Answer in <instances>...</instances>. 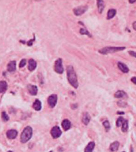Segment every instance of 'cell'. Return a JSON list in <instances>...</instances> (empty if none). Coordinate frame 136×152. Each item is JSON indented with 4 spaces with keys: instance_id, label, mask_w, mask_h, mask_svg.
Returning <instances> with one entry per match:
<instances>
[{
    "instance_id": "cell-1",
    "label": "cell",
    "mask_w": 136,
    "mask_h": 152,
    "mask_svg": "<svg viewBox=\"0 0 136 152\" xmlns=\"http://www.w3.org/2000/svg\"><path fill=\"white\" fill-rule=\"evenodd\" d=\"M67 72H68V79L70 85L75 87L76 89L78 87V82L76 72L72 66H68L67 67Z\"/></svg>"
},
{
    "instance_id": "cell-2",
    "label": "cell",
    "mask_w": 136,
    "mask_h": 152,
    "mask_svg": "<svg viewBox=\"0 0 136 152\" xmlns=\"http://www.w3.org/2000/svg\"><path fill=\"white\" fill-rule=\"evenodd\" d=\"M33 134V130L31 127L27 126L23 130L21 136V141L22 143H25L27 141H29Z\"/></svg>"
},
{
    "instance_id": "cell-3",
    "label": "cell",
    "mask_w": 136,
    "mask_h": 152,
    "mask_svg": "<svg viewBox=\"0 0 136 152\" xmlns=\"http://www.w3.org/2000/svg\"><path fill=\"white\" fill-rule=\"evenodd\" d=\"M125 49H126V48L125 47H104V48H103L102 49L99 50V53H101V54H103V55H108V54H109V53H115V52L123 51Z\"/></svg>"
},
{
    "instance_id": "cell-4",
    "label": "cell",
    "mask_w": 136,
    "mask_h": 152,
    "mask_svg": "<svg viewBox=\"0 0 136 152\" xmlns=\"http://www.w3.org/2000/svg\"><path fill=\"white\" fill-rule=\"evenodd\" d=\"M55 70L57 73L58 74H62L63 72V62L62 59L61 58H59L56 60L55 63Z\"/></svg>"
},
{
    "instance_id": "cell-5",
    "label": "cell",
    "mask_w": 136,
    "mask_h": 152,
    "mask_svg": "<svg viewBox=\"0 0 136 152\" xmlns=\"http://www.w3.org/2000/svg\"><path fill=\"white\" fill-rule=\"evenodd\" d=\"M51 133L52 136L54 139H57V138H59V137L61 136V134H62V132L60 130L59 127L55 126L52 128Z\"/></svg>"
},
{
    "instance_id": "cell-6",
    "label": "cell",
    "mask_w": 136,
    "mask_h": 152,
    "mask_svg": "<svg viewBox=\"0 0 136 152\" xmlns=\"http://www.w3.org/2000/svg\"><path fill=\"white\" fill-rule=\"evenodd\" d=\"M87 9H88V6H79V7H77L76 8L74 9V12L76 16H80L87 10Z\"/></svg>"
},
{
    "instance_id": "cell-7",
    "label": "cell",
    "mask_w": 136,
    "mask_h": 152,
    "mask_svg": "<svg viewBox=\"0 0 136 152\" xmlns=\"http://www.w3.org/2000/svg\"><path fill=\"white\" fill-rule=\"evenodd\" d=\"M57 96L55 94L51 95L48 98V105L51 106V108L55 107L57 104Z\"/></svg>"
},
{
    "instance_id": "cell-8",
    "label": "cell",
    "mask_w": 136,
    "mask_h": 152,
    "mask_svg": "<svg viewBox=\"0 0 136 152\" xmlns=\"http://www.w3.org/2000/svg\"><path fill=\"white\" fill-rule=\"evenodd\" d=\"M27 89L31 95L35 96L38 93V87L35 85H27Z\"/></svg>"
},
{
    "instance_id": "cell-9",
    "label": "cell",
    "mask_w": 136,
    "mask_h": 152,
    "mask_svg": "<svg viewBox=\"0 0 136 152\" xmlns=\"http://www.w3.org/2000/svg\"><path fill=\"white\" fill-rule=\"evenodd\" d=\"M18 132L15 130H10L6 132V136L9 139H14L17 136Z\"/></svg>"
},
{
    "instance_id": "cell-10",
    "label": "cell",
    "mask_w": 136,
    "mask_h": 152,
    "mask_svg": "<svg viewBox=\"0 0 136 152\" xmlns=\"http://www.w3.org/2000/svg\"><path fill=\"white\" fill-rule=\"evenodd\" d=\"M114 97L116 98H127L128 96L127 94L125 93L124 91L119 90V91H117L115 93Z\"/></svg>"
},
{
    "instance_id": "cell-11",
    "label": "cell",
    "mask_w": 136,
    "mask_h": 152,
    "mask_svg": "<svg viewBox=\"0 0 136 152\" xmlns=\"http://www.w3.org/2000/svg\"><path fill=\"white\" fill-rule=\"evenodd\" d=\"M16 70V61H11L8 64V71L10 72H14Z\"/></svg>"
},
{
    "instance_id": "cell-12",
    "label": "cell",
    "mask_w": 136,
    "mask_h": 152,
    "mask_svg": "<svg viewBox=\"0 0 136 152\" xmlns=\"http://www.w3.org/2000/svg\"><path fill=\"white\" fill-rule=\"evenodd\" d=\"M37 66V63L36 61L33 59H31L29 61V66H28V69L29 71H34V70L36 68Z\"/></svg>"
},
{
    "instance_id": "cell-13",
    "label": "cell",
    "mask_w": 136,
    "mask_h": 152,
    "mask_svg": "<svg viewBox=\"0 0 136 152\" xmlns=\"http://www.w3.org/2000/svg\"><path fill=\"white\" fill-rule=\"evenodd\" d=\"M118 67L124 73H128L129 71V70L127 66H126V64L122 63V62H119L118 63Z\"/></svg>"
},
{
    "instance_id": "cell-14",
    "label": "cell",
    "mask_w": 136,
    "mask_h": 152,
    "mask_svg": "<svg viewBox=\"0 0 136 152\" xmlns=\"http://www.w3.org/2000/svg\"><path fill=\"white\" fill-rule=\"evenodd\" d=\"M8 88V83L5 80L0 81V93L5 92Z\"/></svg>"
},
{
    "instance_id": "cell-15",
    "label": "cell",
    "mask_w": 136,
    "mask_h": 152,
    "mask_svg": "<svg viewBox=\"0 0 136 152\" xmlns=\"http://www.w3.org/2000/svg\"><path fill=\"white\" fill-rule=\"evenodd\" d=\"M62 127L64 129V130H68L71 128V122L68 119H64L62 122Z\"/></svg>"
},
{
    "instance_id": "cell-16",
    "label": "cell",
    "mask_w": 136,
    "mask_h": 152,
    "mask_svg": "<svg viewBox=\"0 0 136 152\" xmlns=\"http://www.w3.org/2000/svg\"><path fill=\"white\" fill-rule=\"evenodd\" d=\"M97 8H98V11L99 13H102L103 9L105 8L104 6V2L103 0H97Z\"/></svg>"
},
{
    "instance_id": "cell-17",
    "label": "cell",
    "mask_w": 136,
    "mask_h": 152,
    "mask_svg": "<svg viewBox=\"0 0 136 152\" xmlns=\"http://www.w3.org/2000/svg\"><path fill=\"white\" fill-rule=\"evenodd\" d=\"M90 120H91V117H90L89 113H85L84 115H83V117H82V122H83V123L85 125H86V126H87L89 124V123Z\"/></svg>"
},
{
    "instance_id": "cell-18",
    "label": "cell",
    "mask_w": 136,
    "mask_h": 152,
    "mask_svg": "<svg viewBox=\"0 0 136 152\" xmlns=\"http://www.w3.org/2000/svg\"><path fill=\"white\" fill-rule=\"evenodd\" d=\"M95 146V143L94 142H90L88 144V145L86 147L85 149V152H93L94 147Z\"/></svg>"
},
{
    "instance_id": "cell-19",
    "label": "cell",
    "mask_w": 136,
    "mask_h": 152,
    "mask_svg": "<svg viewBox=\"0 0 136 152\" xmlns=\"http://www.w3.org/2000/svg\"><path fill=\"white\" fill-rule=\"evenodd\" d=\"M33 108L35 110H40L42 109V104L41 102L39 100H36L34 102V104H33Z\"/></svg>"
},
{
    "instance_id": "cell-20",
    "label": "cell",
    "mask_w": 136,
    "mask_h": 152,
    "mask_svg": "<svg viewBox=\"0 0 136 152\" xmlns=\"http://www.w3.org/2000/svg\"><path fill=\"white\" fill-rule=\"evenodd\" d=\"M119 143L118 141H114L113 143H112L110 145V149L112 152H116L118 150V149L119 147Z\"/></svg>"
},
{
    "instance_id": "cell-21",
    "label": "cell",
    "mask_w": 136,
    "mask_h": 152,
    "mask_svg": "<svg viewBox=\"0 0 136 152\" xmlns=\"http://www.w3.org/2000/svg\"><path fill=\"white\" fill-rule=\"evenodd\" d=\"M116 10L115 9H110V10H109L108 12V17H107V18L108 19L112 18L116 15Z\"/></svg>"
},
{
    "instance_id": "cell-22",
    "label": "cell",
    "mask_w": 136,
    "mask_h": 152,
    "mask_svg": "<svg viewBox=\"0 0 136 152\" xmlns=\"http://www.w3.org/2000/svg\"><path fill=\"white\" fill-rule=\"evenodd\" d=\"M128 128H129V126H128V121L125 119L123 123V124H122V131L123 132H126L128 130Z\"/></svg>"
},
{
    "instance_id": "cell-23",
    "label": "cell",
    "mask_w": 136,
    "mask_h": 152,
    "mask_svg": "<svg viewBox=\"0 0 136 152\" xmlns=\"http://www.w3.org/2000/svg\"><path fill=\"white\" fill-rule=\"evenodd\" d=\"M80 33L82 35H87L89 37H91V35L90 34L89 32L86 30L85 28H81L80 31Z\"/></svg>"
},
{
    "instance_id": "cell-24",
    "label": "cell",
    "mask_w": 136,
    "mask_h": 152,
    "mask_svg": "<svg viewBox=\"0 0 136 152\" xmlns=\"http://www.w3.org/2000/svg\"><path fill=\"white\" fill-rule=\"evenodd\" d=\"M124 120H125V119H124V118L123 117H119L118 119H117V121H116V126L120 127V126H122Z\"/></svg>"
},
{
    "instance_id": "cell-25",
    "label": "cell",
    "mask_w": 136,
    "mask_h": 152,
    "mask_svg": "<svg viewBox=\"0 0 136 152\" xmlns=\"http://www.w3.org/2000/svg\"><path fill=\"white\" fill-rule=\"evenodd\" d=\"M103 125L104 128H106V131H108L110 129V123H109V122L108 120H106L105 122H103Z\"/></svg>"
},
{
    "instance_id": "cell-26",
    "label": "cell",
    "mask_w": 136,
    "mask_h": 152,
    "mask_svg": "<svg viewBox=\"0 0 136 152\" xmlns=\"http://www.w3.org/2000/svg\"><path fill=\"white\" fill-rule=\"evenodd\" d=\"M1 117H2L3 120H4V122H7V121H8L9 120L8 115H7V113H6V112H3V113H1Z\"/></svg>"
},
{
    "instance_id": "cell-27",
    "label": "cell",
    "mask_w": 136,
    "mask_h": 152,
    "mask_svg": "<svg viewBox=\"0 0 136 152\" xmlns=\"http://www.w3.org/2000/svg\"><path fill=\"white\" fill-rule=\"evenodd\" d=\"M117 104L120 107H123V108H125L127 106V104L124 101H119L117 102Z\"/></svg>"
},
{
    "instance_id": "cell-28",
    "label": "cell",
    "mask_w": 136,
    "mask_h": 152,
    "mask_svg": "<svg viewBox=\"0 0 136 152\" xmlns=\"http://www.w3.org/2000/svg\"><path fill=\"white\" fill-rule=\"evenodd\" d=\"M26 63H27V61H26L25 59H23L21 61V62H20V64H19V67L20 68H23L26 65Z\"/></svg>"
},
{
    "instance_id": "cell-29",
    "label": "cell",
    "mask_w": 136,
    "mask_h": 152,
    "mask_svg": "<svg viewBox=\"0 0 136 152\" xmlns=\"http://www.w3.org/2000/svg\"><path fill=\"white\" fill-rule=\"evenodd\" d=\"M129 55H131V56L134 57H136V52L133 51H129Z\"/></svg>"
},
{
    "instance_id": "cell-30",
    "label": "cell",
    "mask_w": 136,
    "mask_h": 152,
    "mask_svg": "<svg viewBox=\"0 0 136 152\" xmlns=\"http://www.w3.org/2000/svg\"><path fill=\"white\" fill-rule=\"evenodd\" d=\"M131 80L132 83H133L134 84L136 85V77H133V78H131Z\"/></svg>"
},
{
    "instance_id": "cell-31",
    "label": "cell",
    "mask_w": 136,
    "mask_h": 152,
    "mask_svg": "<svg viewBox=\"0 0 136 152\" xmlns=\"http://www.w3.org/2000/svg\"><path fill=\"white\" fill-rule=\"evenodd\" d=\"M34 40H35V39H33V40H31L29 41L28 43H27L28 46H31V45H32V43H33V42H34Z\"/></svg>"
},
{
    "instance_id": "cell-32",
    "label": "cell",
    "mask_w": 136,
    "mask_h": 152,
    "mask_svg": "<svg viewBox=\"0 0 136 152\" xmlns=\"http://www.w3.org/2000/svg\"><path fill=\"white\" fill-rule=\"evenodd\" d=\"M133 28L136 31V21H135V22L133 23Z\"/></svg>"
},
{
    "instance_id": "cell-33",
    "label": "cell",
    "mask_w": 136,
    "mask_h": 152,
    "mask_svg": "<svg viewBox=\"0 0 136 152\" xmlns=\"http://www.w3.org/2000/svg\"><path fill=\"white\" fill-rule=\"evenodd\" d=\"M136 1V0H129V2L130 3V4H133V3H135Z\"/></svg>"
},
{
    "instance_id": "cell-34",
    "label": "cell",
    "mask_w": 136,
    "mask_h": 152,
    "mask_svg": "<svg viewBox=\"0 0 136 152\" xmlns=\"http://www.w3.org/2000/svg\"><path fill=\"white\" fill-rule=\"evenodd\" d=\"M117 114L123 115V114H125V113H124V112H117Z\"/></svg>"
},
{
    "instance_id": "cell-35",
    "label": "cell",
    "mask_w": 136,
    "mask_h": 152,
    "mask_svg": "<svg viewBox=\"0 0 136 152\" xmlns=\"http://www.w3.org/2000/svg\"><path fill=\"white\" fill-rule=\"evenodd\" d=\"M35 1H42V0H35Z\"/></svg>"
}]
</instances>
